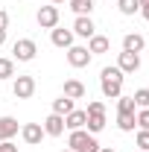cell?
<instances>
[{
	"label": "cell",
	"mask_w": 149,
	"mask_h": 152,
	"mask_svg": "<svg viewBox=\"0 0 149 152\" xmlns=\"http://www.w3.org/2000/svg\"><path fill=\"white\" fill-rule=\"evenodd\" d=\"M99 88L108 99H117L120 91H123V70L120 67H102L99 73Z\"/></svg>",
	"instance_id": "obj_1"
},
{
	"label": "cell",
	"mask_w": 149,
	"mask_h": 152,
	"mask_svg": "<svg viewBox=\"0 0 149 152\" xmlns=\"http://www.w3.org/2000/svg\"><path fill=\"white\" fill-rule=\"evenodd\" d=\"M67 146L73 152H99V143H96L93 134L85 132V129H73L70 137H67Z\"/></svg>",
	"instance_id": "obj_2"
},
{
	"label": "cell",
	"mask_w": 149,
	"mask_h": 152,
	"mask_svg": "<svg viewBox=\"0 0 149 152\" xmlns=\"http://www.w3.org/2000/svg\"><path fill=\"white\" fill-rule=\"evenodd\" d=\"M85 114H88V123H85V126H88L91 134H96V132L105 129V105H102L99 99L88 102V111H85Z\"/></svg>",
	"instance_id": "obj_3"
},
{
	"label": "cell",
	"mask_w": 149,
	"mask_h": 152,
	"mask_svg": "<svg viewBox=\"0 0 149 152\" xmlns=\"http://www.w3.org/2000/svg\"><path fill=\"white\" fill-rule=\"evenodd\" d=\"M12 53H15L18 61H32L35 53H38V47H35V41H32V38H20V41H15Z\"/></svg>",
	"instance_id": "obj_4"
},
{
	"label": "cell",
	"mask_w": 149,
	"mask_h": 152,
	"mask_svg": "<svg viewBox=\"0 0 149 152\" xmlns=\"http://www.w3.org/2000/svg\"><path fill=\"white\" fill-rule=\"evenodd\" d=\"M35 18H38V26L41 29H56L58 26V9L56 6H41Z\"/></svg>",
	"instance_id": "obj_5"
},
{
	"label": "cell",
	"mask_w": 149,
	"mask_h": 152,
	"mask_svg": "<svg viewBox=\"0 0 149 152\" xmlns=\"http://www.w3.org/2000/svg\"><path fill=\"white\" fill-rule=\"evenodd\" d=\"M12 91H15V96H18V99H29V96L35 94V79H32V76H18Z\"/></svg>",
	"instance_id": "obj_6"
},
{
	"label": "cell",
	"mask_w": 149,
	"mask_h": 152,
	"mask_svg": "<svg viewBox=\"0 0 149 152\" xmlns=\"http://www.w3.org/2000/svg\"><path fill=\"white\" fill-rule=\"evenodd\" d=\"M67 61L73 67H88L91 64V50L88 47H67Z\"/></svg>",
	"instance_id": "obj_7"
},
{
	"label": "cell",
	"mask_w": 149,
	"mask_h": 152,
	"mask_svg": "<svg viewBox=\"0 0 149 152\" xmlns=\"http://www.w3.org/2000/svg\"><path fill=\"white\" fill-rule=\"evenodd\" d=\"M20 137H23L29 146H38L41 137H44V126H41V123H26V126H20Z\"/></svg>",
	"instance_id": "obj_8"
},
{
	"label": "cell",
	"mask_w": 149,
	"mask_h": 152,
	"mask_svg": "<svg viewBox=\"0 0 149 152\" xmlns=\"http://www.w3.org/2000/svg\"><path fill=\"white\" fill-rule=\"evenodd\" d=\"M117 67H120L123 73H134V70L140 67V56H137V53H129V50H123V53L117 56Z\"/></svg>",
	"instance_id": "obj_9"
},
{
	"label": "cell",
	"mask_w": 149,
	"mask_h": 152,
	"mask_svg": "<svg viewBox=\"0 0 149 152\" xmlns=\"http://www.w3.org/2000/svg\"><path fill=\"white\" fill-rule=\"evenodd\" d=\"M44 134H50V137L64 134V117H61V114H50V117L44 120Z\"/></svg>",
	"instance_id": "obj_10"
},
{
	"label": "cell",
	"mask_w": 149,
	"mask_h": 152,
	"mask_svg": "<svg viewBox=\"0 0 149 152\" xmlns=\"http://www.w3.org/2000/svg\"><path fill=\"white\" fill-rule=\"evenodd\" d=\"M73 35H82V38H91L96 35V26H93V20L88 18V15H79L73 23Z\"/></svg>",
	"instance_id": "obj_11"
},
{
	"label": "cell",
	"mask_w": 149,
	"mask_h": 152,
	"mask_svg": "<svg viewBox=\"0 0 149 152\" xmlns=\"http://www.w3.org/2000/svg\"><path fill=\"white\" fill-rule=\"evenodd\" d=\"M85 94H88V88H85L79 79H67V82H64V96H70V99H82Z\"/></svg>",
	"instance_id": "obj_12"
},
{
	"label": "cell",
	"mask_w": 149,
	"mask_h": 152,
	"mask_svg": "<svg viewBox=\"0 0 149 152\" xmlns=\"http://www.w3.org/2000/svg\"><path fill=\"white\" fill-rule=\"evenodd\" d=\"M18 134V120L15 117H0V140H9Z\"/></svg>",
	"instance_id": "obj_13"
},
{
	"label": "cell",
	"mask_w": 149,
	"mask_h": 152,
	"mask_svg": "<svg viewBox=\"0 0 149 152\" xmlns=\"http://www.w3.org/2000/svg\"><path fill=\"white\" fill-rule=\"evenodd\" d=\"M85 123H88V114H85V111H76V108L64 117V126H67L70 132H73V129H85Z\"/></svg>",
	"instance_id": "obj_14"
},
{
	"label": "cell",
	"mask_w": 149,
	"mask_h": 152,
	"mask_svg": "<svg viewBox=\"0 0 149 152\" xmlns=\"http://www.w3.org/2000/svg\"><path fill=\"white\" fill-rule=\"evenodd\" d=\"M146 47V41H143V35H137V32H129V35L123 38V50H129V53H140Z\"/></svg>",
	"instance_id": "obj_15"
},
{
	"label": "cell",
	"mask_w": 149,
	"mask_h": 152,
	"mask_svg": "<svg viewBox=\"0 0 149 152\" xmlns=\"http://www.w3.org/2000/svg\"><path fill=\"white\" fill-rule=\"evenodd\" d=\"M108 47H111V41L105 35H91L88 38V50H91V56L93 53H108Z\"/></svg>",
	"instance_id": "obj_16"
},
{
	"label": "cell",
	"mask_w": 149,
	"mask_h": 152,
	"mask_svg": "<svg viewBox=\"0 0 149 152\" xmlns=\"http://www.w3.org/2000/svg\"><path fill=\"white\" fill-rule=\"evenodd\" d=\"M50 38L56 47H73V29H53Z\"/></svg>",
	"instance_id": "obj_17"
},
{
	"label": "cell",
	"mask_w": 149,
	"mask_h": 152,
	"mask_svg": "<svg viewBox=\"0 0 149 152\" xmlns=\"http://www.w3.org/2000/svg\"><path fill=\"white\" fill-rule=\"evenodd\" d=\"M70 111H73V99H70V96H61V99H56V102H53V114L67 117Z\"/></svg>",
	"instance_id": "obj_18"
},
{
	"label": "cell",
	"mask_w": 149,
	"mask_h": 152,
	"mask_svg": "<svg viewBox=\"0 0 149 152\" xmlns=\"http://www.w3.org/2000/svg\"><path fill=\"white\" fill-rule=\"evenodd\" d=\"M70 9H73L76 15H91L93 0H70Z\"/></svg>",
	"instance_id": "obj_19"
},
{
	"label": "cell",
	"mask_w": 149,
	"mask_h": 152,
	"mask_svg": "<svg viewBox=\"0 0 149 152\" xmlns=\"http://www.w3.org/2000/svg\"><path fill=\"white\" fill-rule=\"evenodd\" d=\"M117 126H120V132H131L137 123H134V114H117Z\"/></svg>",
	"instance_id": "obj_20"
},
{
	"label": "cell",
	"mask_w": 149,
	"mask_h": 152,
	"mask_svg": "<svg viewBox=\"0 0 149 152\" xmlns=\"http://www.w3.org/2000/svg\"><path fill=\"white\" fill-rule=\"evenodd\" d=\"M117 99H120V102H117V111H120V114H134L137 105H134L131 96H117Z\"/></svg>",
	"instance_id": "obj_21"
},
{
	"label": "cell",
	"mask_w": 149,
	"mask_h": 152,
	"mask_svg": "<svg viewBox=\"0 0 149 152\" xmlns=\"http://www.w3.org/2000/svg\"><path fill=\"white\" fill-rule=\"evenodd\" d=\"M120 12H123V15H134V12H140V0H120Z\"/></svg>",
	"instance_id": "obj_22"
},
{
	"label": "cell",
	"mask_w": 149,
	"mask_h": 152,
	"mask_svg": "<svg viewBox=\"0 0 149 152\" xmlns=\"http://www.w3.org/2000/svg\"><path fill=\"white\" fill-rule=\"evenodd\" d=\"M134 105H140V108H149V88H140V91H134Z\"/></svg>",
	"instance_id": "obj_23"
},
{
	"label": "cell",
	"mask_w": 149,
	"mask_h": 152,
	"mask_svg": "<svg viewBox=\"0 0 149 152\" xmlns=\"http://www.w3.org/2000/svg\"><path fill=\"white\" fill-rule=\"evenodd\" d=\"M9 76H15V64H12V58H0V79H9Z\"/></svg>",
	"instance_id": "obj_24"
},
{
	"label": "cell",
	"mask_w": 149,
	"mask_h": 152,
	"mask_svg": "<svg viewBox=\"0 0 149 152\" xmlns=\"http://www.w3.org/2000/svg\"><path fill=\"white\" fill-rule=\"evenodd\" d=\"M134 123H137L143 132H149V108H143V111L137 114V117H134Z\"/></svg>",
	"instance_id": "obj_25"
},
{
	"label": "cell",
	"mask_w": 149,
	"mask_h": 152,
	"mask_svg": "<svg viewBox=\"0 0 149 152\" xmlns=\"http://www.w3.org/2000/svg\"><path fill=\"white\" fill-rule=\"evenodd\" d=\"M137 146H140V152H149V132H137Z\"/></svg>",
	"instance_id": "obj_26"
},
{
	"label": "cell",
	"mask_w": 149,
	"mask_h": 152,
	"mask_svg": "<svg viewBox=\"0 0 149 152\" xmlns=\"http://www.w3.org/2000/svg\"><path fill=\"white\" fill-rule=\"evenodd\" d=\"M0 152H18V146L12 140H0Z\"/></svg>",
	"instance_id": "obj_27"
},
{
	"label": "cell",
	"mask_w": 149,
	"mask_h": 152,
	"mask_svg": "<svg viewBox=\"0 0 149 152\" xmlns=\"http://www.w3.org/2000/svg\"><path fill=\"white\" fill-rule=\"evenodd\" d=\"M6 26H9V15L0 9V29H6Z\"/></svg>",
	"instance_id": "obj_28"
},
{
	"label": "cell",
	"mask_w": 149,
	"mask_h": 152,
	"mask_svg": "<svg viewBox=\"0 0 149 152\" xmlns=\"http://www.w3.org/2000/svg\"><path fill=\"white\" fill-rule=\"evenodd\" d=\"M140 15H143V18L149 20V3H143V6H140Z\"/></svg>",
	"instance_id": "obj_29"
},
{
	"label": "cell",
	"mask_w": 149,
	"mask_h": 152,
	"mask_svg": "<svg viewBox=\"0 0 149 152\" xmlns=\"http://www.w3.org/2000/svg\"><path fill=\"white\" fill-rule=\"evenodd\" d=\"M3 41H6V29H0V47H3Z\"/></svg>",
	"instance_id": "obj_30"
},
{
	"label": "cell",
	"mask_w": 149,
	"mask_h": 152,
	"mask_svg": "<svg viewBox=\"0 0 149 152\" xmlns=\"http://www.w3.org/2000/svg\"><path fill=\"white\" fill-rule=\"evenodd\" d=\"M99 152H117V149H111V146H99Z\"/></svg>",
	"instance_id": "obj_31"
},
{
	"label": "cell",
	"mask_w": 149,
	"mask_h": 152,
	"mask_svg": "<svg viewBox=\"0 0 149 152\" xmlns=\"http://www.w3.org/2000/svg\"><path fill=\"white\" fill-rule=\"evenodd\" d=\"M143 3H149V0H140V6H143Z\"/></svg>",
	"instance_id": "obj_32"
},
{
	"label": "cell",
	"mask_w": 149,
	"mask_h": 152,
	"mask_svg": "<svg viewBox=\"0 0 149 152\" xmlns=\"http://www.w3.org/2000/svg\"><path fill=\"white\" fill-rule=\"evenodd\" d=\"M53 3H64V0H53Z\"/></svg>",
	"instance_id": "obj_33"
},
{
	"label": "cell",
	"mask_w": 149,
	"mask_h": 152,
	"mask_svg": "<svg viewBox=\"0 0 149 152\" xmlns=\"http://www.w3.org/2000/svg\"><path fill=\"white\" fill-rule=\"evenodd\" d=\"M64 152H73V149H64Z\"/></svg>",
	"instance_id": "obj_34"
}]
</instances>
